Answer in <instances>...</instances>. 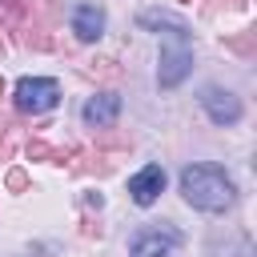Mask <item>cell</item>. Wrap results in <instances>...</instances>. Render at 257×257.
<instances>
[{
    "label": "cell",
    "instance_id": "cell-1",
    "mask_svg": "<svg viewBox=\"0 0 257 257\" xmlns=\"http://www.w3.org/2000/svg\"><path fill=\"white\" fill-rule=\"evenodd\" d=\"M181 193L193 209H205V213H221L233 205V181L221 165H185L181 169Z\"/></svg>",
    "mask_w": 257,
    "mask_h": 257
},
{
    "label": "cell",
    "instance_id": "cell-2",
    "mask_svg": "<svg viewBox=\"0 0 257 257\" xmlns=\"http://www.w3.org/2000/svg\"><path fill=\"white\" fill-rule=\"evenodd\" d=\"M189 68H193L189 28H185V24H177V28H169V32H165V40H161V72H157L161 88H177V84L189 76Z\"/></svg>",
    "mask_w": 257,
    "mask_h": 257
},
{
    "label": "cell",
    "instance_id": "cell-3",
    "mask_svg": "<svg viewBox=\"0 0 257 257\" xmlns=\"http://www.w3.org/2000/svg\"><path fill=\"white\" fill-rule=\"evenodd\" d=\"M56 100H60V84L52 80V76H20L16 80V92H12V104L20 108V112H48V108H56Z\"/></svg>",
    "mask_w": 257,
    "mask_h": 257
},
{
    "label": "cell",
    "instance_id": "cell-4",
    "mask_svg": "<svg viewBox=\"0 0 257 257\" xmlns=\"http://www.w3.org/2000/svg\"><path fill=\"white\" fill-rule=\"evenodd\" d=\"M201 104H205V112H209L213 124H237V120H241V100H237L229 88L209 84V88L201 92Z\"/></svg>",
    "mask_w": 257,
    "mask_h": 257
},
{
    "label": "cell",
    "instance_id": "cell-5",
    "mask_svg": "<svg viewBox=\"0 0 257 257\" xmlns=\"http://www.w3.org/2000/svg\"><path fill=\"white\" fill-rule=\"evenodd\" d=\"M181 245V233L177 229H141L133 237V257H169L173 249Z\"/></svg>",
    "mask_w": 257,
    "mask_h": 257
},
{
    "label": "cell",
    "instance_id": "cell-6",
    "mask_svg": "<svg viewBox=\"0 0 257 257\" xmlns=\"http://www.w3.org/2000/svg\"><path fill=\"white\" fill-rule=\"evenodd\" d=\"M80 116H84V124H92V128H112L116 116H120V96H116V92H96V96L84 100Z\"/></svg>",
    "mask_w": 257,
    "mask_h": 257
},
{
    "label": "cell",
    "instance_id": "cell-7",
    "mask_svg": "<svg viewBox=\"0 0 257 257\" xmlns=\"http://www.w3.org/2000/svg\"><path fill=\"white\" fill-rule=\"evenodd\" d=\"M161 189H165V169H161V165H145V169L128 181V197H133L137 205H153V201L161 197Z\"/></svg>",
    "mask_w": 257,
    "mask_h": 257
},
{
    "label": "cell",
    "instance_id": "cell-8",
    "mask_svg": "<svg viewBox=\"0 0 257 257\" xmlns=\"http://www.w3.org/2000/svg\"><path fill=\"white\" fill-rule=\"evenodd\" d=\"M72 32H76V40L92 44V40L104 32V12H100L96 4H76V8H72Z\"/></svg>",
    "mask_w": 257,
    "mask_h": 257
},
{
    "label": "cell",
    "instance_id": "cell-9",
    "mask_svg": "<svg viewBox=\"0 0 257 257\" xmlns=\"http://www.w3.org/2000/svg\"><path fill=\"white\" fill-rule=\"evenodd\" d=\"M28 157H32V161H48V165H64V161H72L76 153H72V149H52L48 141L32 137V141H28Z\"/></svg>",
    "mask_w": 257,
    "mask_h": 257
},
{
    "label": "cell",
    "instance_id": "cell-10",
    "mask_svg": "<svg viewBox=\"0 0 257 257\" xmlns=\"http://www.w3.org/2000/svg\"><path fill=\"white\" fill-rule=\"evenodd\" d=\"M225 48H229V52H237V56H245V60H249V56H253V52H257V32H253V28H241V32H237V36H225Z\"/></svg>",
    "mask_w": 257,
    "mask_h": 257
},
{
    "label": "cell",
    "instance_id": "cell-11",
    "mask_svg": "<svg viewBox=\"0 0 257 257\" xmlns=\"http://www.w3.org/2000/svg\"><path fill=\"white\" fill-rule=\"evenodd\" d=\"M0 12H8L12 20H28L32 16V0H0Z\"/></svg>",
    "mask_w": 257,
    "mask_h": 257
},
{
    "label": "cell",
    "instance_id": "cell-12",
    "mask_svg": "<svg viewBox=\"0 0 257 257\" xmlns=\"http://www.w3.org/2000/svg\"><path fill=\"white\" fill-rule=\"evenodd\" d=\"M4 185H8L12 193H24V189H28V173H24V169H8V177H4Z\"/></svg>",
    "mask_w": 257,
    "mask_h": 257
},
{
    "label": "cell",
    "instance_id": "cell-13",
    "mask_svg": "<svg viewBox=\"0 0 257 257\" xmlns=\"http://www.w3.org/2000/svg\"><path fill=\"white\" fill-rule=\"evenodd\" d=\"M221 4H249V0H213V4H205V16H213Z\"/></svg>",
    "mask_w": 257,
    "mask_h": 257
},
{
    "label": "cell",
    "instance_id": "cell-14",
    "mask_svg": "<svg viewBox=\"0 0 257 257\" xmlns=\"http://www.w3.org/2000/svg\"><path fill=\"white\" fill-rule=\"evenodd\" d=\"M4 157H8V141L0 137V161H4Z\"/></svg>",
    "mask_w": 257,
    "mask_h": 257
},
{
    "label": "cell",
    "instance_id": "cell-15",
    "mask_svg": "<svg viewBox=\"0 0 257 257\" xmlns=\"http://www.w3.org/2000/svg\"><path fill=\"white\" fill-rule=\"evenodd\" d=\"M0 104H4V80H0Z\"/></svg>",
    "mask_w": 257,
    "mask_h": 257
},
{
    "label": "cell",
    "instance_id": "cell-16",
    "mask_svg": "<svg viewBox=\"0 0 257 257\" xmlns=\"http://www.w3.org/2000/svg\"><path fill=\"white\" fill-rule=\"evenodd\" d=\"M0 56H4V40H0Z\"/></svg>",
    "mask_w": 257,
    "mask_h": 257
},
{
    "label": "cell",
    "instance_id": "cell-17",
    "mask_svg": "<svg viewBox=\"0 0 257 257\" xmlns=\"http://www.w3.org/2000/svg\"><path fill=\"white\" fill-rule=\"evenodd\" d=\"M185 4H189V0H185Z\"/></svg>",
    "mask_w": 257,
    "mask_h": 257
}]
</instances>
